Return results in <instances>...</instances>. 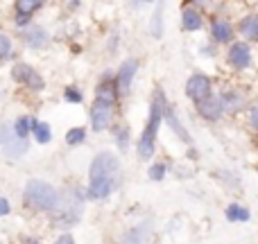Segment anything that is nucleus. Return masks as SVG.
<instances>
[{"label": "nucleus", "instance_id": "obj_29", "mask_svg": "<svg viewBox=\"0 0 258 244\" xmlns=\"http://www.w3.org/2000/svg\"><path fill=\"white\" fill-rule=\"evenodd\" d=\"M54 244H75V242H73V237H71V235H61Z\"/></svg>", "mask_w": 258, "mask_h": 244}, {"label": "nucleus", "instance_id": "obj_10", "mask_svg": "<svg viewBox=\"0 0 258 244\" xmlns=\"http://www.w3.org/2000/svg\"><path fill=\"white\" fill-rule=\"evenodd\" d=\"M197 111H200L204 118H209V120H220V118H222V113H224V109H222V102H220V98H213V95H209L206 100H202V102H200Z\"/></svg>", "mask_w": 258, "mask_h": 244}, {"label": "nucleus", "instance_id": "obj_5", "mask_svg": "<svg viewBox=\"0 0 258 244\" xmlns=\"http://www.w3.org/2000/svg\"><path fill=\"white\" fill-rule=\"evenodd\" d=\"M12 75H14V79H16V82L25 84L27 89H32V91H41L45 86L43 77H41L32 66H27V63H16V66H14V70H12Z\"/></svg>", "mask_w": 258, "mask_h": 244}, {"label": "nucleus", "instance_id": "obj_1", "mask_svg": "<svg viewBox=\"0 0 258 244\" xmlns=\"http://www.w3.org/2000/svg\"><path fill=\"white\" fill-rule=\"evenodd\" d=\"M120 183V163L111 151H100L91 163V199H107Z\"/></svg>", "mask_w": 258, "mask_h": 244}, {"label": "nucleus", "instance_id": "obj_4", "mask_svg": "<svg viewBox=\"0 0 258 244\" xmlns=\"http://www.w3.org/2000/svg\"><path fill=\"white\" fill-rule=\"evenodd\" d=\"M25 199L36 210H57L59 204V192L54 190L50 183H43L39 179H32L25 186Z\"/></svg>", "mask_w": 258, "mask_h": 244}, {"label": "nucleus", "instance_id": "obj_14", "mask_svg": "<svg viewBox=\"0 0 258 244\" xmlns=\"http://www.w3.org/2000/svg\"><path fill=\"white\" fill-rule=\"evenodd\" d=\"M163 116L168 118V124H170V127H172V131H177V133H179V138H181V140L186 142V145H190V136H188V133L181 129V124H179V120H177V116H174V111H172V109H170V107H165Z\"/></svg>", "mask_w": 258, "mask_h": 244}, {"label": "nucleus", "instance_id": "obj_17", "mask_svg": "<svg viewBox=\"0 0 258 244\" xmlns=\"http://www.w3.org/2000/svg\"><path fill=\"white\" fill-rule=\"evenodd\" d=\"M240 30H242V34H245L247 39H256L258 36V16L256 14H249V16L240 23Z\"/></svg>", "mask_w": 258, "mask_h": 244}, {"label": "nucleus", "instance_id": "obj_7", "mask_svg": "<svg viewBox=\"0 0 258 244\" xmlns=\"http://www.w3.org/2000/svg\"><path fill=\"white\" fill-rule=\"evenodd\" d=\"M229 63L238 70L242 68H249L251 66V52H249V45L247 43H233L231 50H229Z\"/></svg>", "mask_w": 258, "mask_h": 244}, {"label": "nucleus", "instance_id": "obj_24", "mask_svg": "<svg viewBox=\"0 0 258 244\" xmlns=\"http://www.w3.org/2000/svg\"><path fill=\"white\" fill-rule=\"evenodd\" d=\"M161 12H163V5H156V14H154V25H152V34L159 39L161 34H163V30H161Z\"/></svg>", "mask_w": 258, "mask_h": 244}, {"label": "nucleus", "instance_id": "obj_16", "mask_svg": "<svg viewBox=\"0 0 258 244\" xmlns=\"http://www.w3.org/2000/svg\"><path fill=\"white\" fill-rule=\"evenodd\" d=\"M23 36H25V41L32 45V48H41V45L48 43V34H45L43 30H39V27H34V30L25 32Z\"/></svg>", "mask_w": 258, "mask_h": 244}, {"label": "nucleus", "instance_id": "obj_18", "mask_svg": "<svg viewBox=\"0 0 258 244\" xmlns=\"http://www.w3.org/2000/svg\"><path fill=\"white\" fill-rule=\"evenodd\" d=\"M181 23H183V27H186V30H190V32L192 30H200V27H202V16L195 12V9H186V12H183Z\"/></svg>", "mask_w": 258, "mask_h": 244}, {"label": "nucleus", "instance_id": "obj_3", "mask_svg": "<svg viewBox=\"0 0 258 244\" xmlns=\"http://www.w3.org/2000/svg\"><path fill=\"white\" fill-rule=\"evenodd\" d=\"M113 104H116V84L104 79L95 91V102L91 109V122H93L95 131H104L111 124Z\"/></svg>", "mask_w": 258, "mask_h": 244}, {"label": "nucleus", "instance_id": "obj_28", "mask_svg": "<svg viewBox=\"0 0 258 244\" xmlns=\"http://www.w3.org/2000/svg\"><path fill=\"white\" fill-rule=\"evenodd\" d=\"M9 210H12V206H9V201L5 199V197H0V217H5V215H9Z\"/></svg>", "mask_w": 258, "mask_h": 244}, {"label": "nucleus", "instance_id": "obj_8", "mask_svg": "<svg viewBox=\"0 0 258 244\" xmlns=\"http://www.w3.org/2000/svg\"><path fill=\"white\" fill-rule=\"evenodd\" d=\"M3 147H5V151H7L12 158H16V156H21L23 151L27 149V142L25 140H21V138H16L14 136V131L9 127H3Z\"/></svg>", "mask_w": 258, "mask_h": 244}, {"label": "nucleus", "instance_id": "obj_9", "mask_svg": "<svg viewBox=\"0 0 258 244\" xmlns=\"http://www.w3.org/2000/svg\"><path fill=\"white\" fill-rule=\"evenodd\" d=\"M136 70H138V61H136V59H127V61L122 63L120 72H118V82H116L122 95H127L129 89H132V82H134V75H136Z\"/></svg>", "mask_w": 258, "mask_h": 244}, {"label": "nucleus", "instance_id": "obj_11", "mask_svg": "<svg viewBox=\"0 0 258 244\" xmlns=\"http://www.w3.org/2000/svg\"><path fill=\"white\" fill-rule=\"evenodd\" d=\"M211 34H213L215 41L227 43V41H231V36H233V27H231V23L229 21L218 18V21H213V25H211Z\"/></svg>", "mask_w": 258, "mask_h": 244}, {"label": "nucleus", "instance_id": "obj_25", "mask_svg": "<svg viewBox=\"0 0 258 244\" xmlns=\"http://www.w3.org/2000/svg\"><path fill=\"white\" fill-rule=\"evenodd\" d=\"M9 52H12V41H9V36L0 34V59L9 57Z\"/></svg>", "mask_w": 258, "mask_h": 244}, {"label": "nucleus", "instance_id": "obj_20", "mask_svg": "<svg viewBox=\"0 0 258 244\" xmlns=\"http://www.w3.org/2000/svg\"><path fill=\"white\" fill-rule=\"evenodd\" d=\"M16 9H18V14H23V16H30L32 12L41 9V3H34V0H18Z\"/></svg>", "mask_w": 258, "mask_h": 244}, {"label": "nucleus", "instance_id": "obj_21", "mask_svg": "<svg viewBox=\"0 0 258 244\" xmlns=\"http://www.w3.org/2000/svg\"><path fill=\"white\" fill-rule=\"evenodd\" d=\"M84 138H86V131L82 127H75V129H71V131L66 133V142H68V145H82V142H84Z\"/></svg>", "mask_w": 258, "mask_h": 244}, {"label": "nucleus", "instance_id": "obj_13", "mask_svg": "<svg viewBox=\"0 0 258 244\" xmlns=\"http://www.w3.org/2000/svg\"><path fill=\"white\" fill-rule=\"evenodd\" d=\"M32 133H34L36 142H41V145H45V142H50V138H52V131H50V124L39 122V120H34V122H32Z\"/></svg>", "mask_w": 258, "mask_h": 244}, {"label": "nucleus", "instance_id": "obj_27", "mask_svg": "<svg viewBox=\"0 0 258 244\" xmlns=\"http://www.w3.org/2000/svg\"><path fill=\"white\" fill-rule=\"evenodd\" d=\"M118 147L120 149H127V129H118Z\"/></svg>", "mask_w": 258, "mask_h": 244}, {"label": "nucleus", "instance_id": "obj_6", "mask_svg": "<svg viewBox=\"0 0 258 244\" xmlns=\"http://www.w3.org/2000/svg\"><path fill=\"white\" fill-rule=\"evenodd\" d=\"M186 95L195 102H202L211 95V79L206 75H192L186 82Z\"/></svg>", "mask_w": 258, "mask_h": 244}, {"label": "nucleus", "instance_id": "obj_19", "mask_svg": "<svg viewBox=\"0 0 258 244\" xmlns=\"http://www.w3.org/2000/svg\"><path fill=\"white\" fill-rule=\"evenodd\" d=\"M32 122H34V120H32V118H18L16 124H14V129H12V131H14V136H16V138H21V140H25V138H27V133L32 131Z\"/></svg>", "mask_w": 258, "mask_h": 244}, {"label": "nucleus", "instance_id": "obj_22", "mask_svg": "<svg viewBox=\"0 0 258 244\" xmlns=\"http://www.w3.org/2000/svg\"><path fill=\"white\" fill-rule=\"evenodd\" d=\"M145 224L143 226H138V228H134V231H129V237H127V244H143L145 242V237H147V233H143L145 231Z\"/></svg>", "mask_w": 258, "mask_h": 244}, {"label": "nucleus", "instance_id": "obj_31", "mask_svg": "<svg viewBox=\"0 0 258 244\" xmlns=\"http://www.w3.org/2000/svg\"><path fill=\"white\" fill-rule=\"evenodd\" d=\"M251 124L256 127V109H251Z\"/></svg>", "mask_w": 258, "mask_h": 244}, {"label": "nucleus", "instance_id": "obj_23", "mask_svg": "<svg viewBox=\"0 0 258 244\" xmlns=\"http://www.w3.org/2000/svg\"><path fill=\"white\" fill-rule=\"evenodd\" d=\"M147 177H150L152 181H161V179L165 177V165H163V163L150 165V170H147Z\"/></svg>", "mask_w": 258, "mask_h": 244}, {"label": "nucleus", "instance_id": "obj_12", "mask_svg": "<svg viewBox=\"0 0 258 244\" xmlns=\"http://www.w3.org/2000/svg\"><path fill=\"white\" fill-rule=\"evenodd\" d=\"M220 102H222L224 111H238V109H242V104H245V98H242L240 93H233V91H229V93L220 95Z\"/></svg>", "mask_w": 258, "mask_h": 244}, {"label": "nucleus", "instance_id": "obj_15", "mask_svg": "<svg viewBox=\"0 0 258 244\" xmlns=\"http://www.w3.org/2000/svg\"><path fill=\"white\" fill-rule=\"evenodd\" d=\"M251 215H249V210L245 208V206H240V204H231L227 208V219L229 222H247Z\"/></svg>", "mask_w": 258, "mask_h": 244}, {"label": "nucleus", "instance_id": "obj_30", "mask_svg": "<svg viewBox=\"0 0 258 244\" xmlns=\"http://www.w3.org/2000/svg\"><path fill=\"white\" fill-rule=\"evenodd\" d=\"M16 23H18V25H25V23H30V16H23V14H18Z\"/></svg>", "mask_w": 258, "mask_h": 244}, {"label": "nucleus", "instance_id": "obj_26", "mask_svg": "<svg viewBox=\"0 0 258 244\" xmlns=\"http://www.w3.org/2000/svg\"><path fill=\"white\" fill-rule=\"evenodd\" d=\"M63 98H66V102H73V104H80L82 102V93L77 89H66V93H63Z\"/></svg>", "mask_w": 258, "mask_h": 244}, {"label": "nucleus", "instance_id": "obj_2", "mask_svg": "<svg viewBox=\"0 0 258 244\" xmlns=\"http://www.w3.org/2000/svg\"><path fill=\"white\" fill-rule=\"evenodd\" d=\"M165 107H168V102H165L163 93L156 91L154 100H152V104H150V120H147V127H145V131H143L141 140H138V158L141 160H150L152 154H154L156 131H159V124L163 120Z\"/></svg>", "mask_w": 258, "mask_h": 244}]
</instances>
